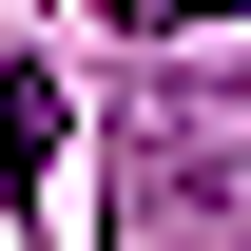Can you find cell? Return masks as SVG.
I'll return each mask as SVG.
<instances>
[{"label": "cell", "instance_id": "1", "mask_svg": "<svg viewBox=\"0 0 251 251\" xmlns=\"http://www.w3.org/2000/svg\"><path fill=\"white\" fill-rule=\"evenodd\" d=\"M0 174H20V193H39V174H58V77H39V58H20V77H0Z\"/></svg>", "mask_w": 251, "mask_h": 251}, {"label": "cell", "instance_id": "2", "mask_svg": "<svg viewBox=\"0 0 251 251\" xmlns=\"http://www.w3.org/2000/svg\"><path fill=\"white\" fill-rule=\"evenodd\" d=\"M213 20H251V0H116V39H213Z\"/></svg>", "mask_w": 251, "mask_h": 251}]
</instances>
